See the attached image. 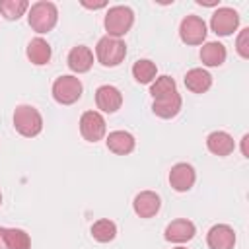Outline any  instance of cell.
I'll use <instances>...</instances> for the list:
<instances>
[{
	"mask_svg": "<svg viewBox=\"0 0 249 249\" xmlns=\"http://www.w3.org/2000/svg\"><path fill=\"white\" fill-rule=\"evenodd\" d=\"M27 21H29L33 31L49 33L56 25V21H58V8H56V4H53L49 0H39V2L31 4L29 10H27Z\"/></svg>",
	"mask_w": 249,
	"mask_h": 249,
	"instance_id": "obj_1",
	"label": "cell"
},
{
	"mask_svg": "<svg viewBox=\"0 0 249 249\" xmlns=\"http://www.w3.org/2000/svg\"><path fill=\"white\" fill-rule=\"evenodd\" d=\"M134 23V12L128 8V6H111L105 14V19H103V25H105V31L109 37H115V39H121L124 37L130 27Z\"/></svg>",
	"mask_w": 249,
	"mask_h": 249,
	"instance_id": "obj_2",
	"label": "cell"
},
{
	"mask_svg": "<svg viewBox=\"0 0 249 249\" xmlns=\"http://www.w3.org/2000/svg\"><path fill=\"white\" fill-rule=\"evenodd\" d=\"M14 128L21 136L33 138L43 130V117L33 105H18L14 111Z\"/></svg>",
	"mask_w": 249,
	"mask_h": 249,
	"instance_id": "obj_3",
	"label": "cell"
},
{
	"mask_svg": "<svg viewBox=\"0 0 249 249\" xmlns=\"http://www.w3.org/2000/svg\"><path fill=\"white\" fill-rule=\"evenodd\" d=\"M95 56H97L99 64H103L107 68L119 66L124 60V56H126V45L121 39L105 35L95 45Z\"/></svg>",
	"mask_w": 249,
	"mask_h": 249,
	"instance_id": "obj_4",
	"label": "cell"
},
{
	"mask_svg": "<svg viewBox=\"0 0 249 249\" xmlns=\"http://www.w3.org/2000/svg\"><path fill=\"white\" fill-rule=\"evenodd\" d=\"M82 91H84V86H82L80 78H76L72 74L58 76L53 82V97L60 105H72V103H76L82 97Z\"/></svg>",
	"mask_w": 249,
	"mask_h": 249,
	"instance_id": "obj_5",
	"label": "cell"
},
{
	"mask_svg": "<svg viewBox=\"0 0 249 249\" xmlns=\"http://www.w3.org/2000/svg\"><path fill=\"white\" fill-rule=\"evenodd\" d=\"M107 132V124L101 113L97 111H86L80 117V134L88 142H99Z\"/></svg>",
	"mask_w": 249,
	"mask_h": 249,
	"instance_id": "obj_6",
	"label": "cell"
},
{
	"mask_svg": "<svg viewBox=\"0 0 249 249\" xmlns=\"http://www.w3.org/2000/svg\"><path fill=\"white\" fill-rule=\"evenodd\" d=\"M239 27V14L233 8H218L210 18V29L220 35L228 37Z\"/></svg>",
	"mask_w": 249,
	"mask_h": 249,
	"instance_id": "obj_7",
	"label": "cell"
},
{
	"mask_svg": "<svg viewBox=\"0 0 249 249\" xmlns=\"http://www.w3.org/2000/svg\"><path fill=\"white\" fill-rule=\"evenodd\" d=\"M179 37L187 45H202L206 39V23L198 16H187L183 18L179 25Z\"/></svg>",
	"mask_w": 249,
	"mask_h": 249,
	"instance_id": "obj_8",
	"label": "cell"
},
{
	"mask_svg": "<svg viewBox=\"0 0 249 249\" xmlns=\"http://www.w3.org/2000/svg\"><path fill=\"white\" fill-rule=\"evenodd\" d=\"M196 181V173H195V167L191 163H185V161H179L171 167L169 171V185L173 191L177 193H187L193 189Z\"/></svg>",
	"mask_w": 249,
	"mask_h": 249,
	"instance_id": "obj_9",
	"label": "cell"
},
{
	"mask_svg": "<svg viewBox=\"0 0 249 249\" xmlns=\"http://www.w3.org/2000/svg\"><path fill=\"white\" fill-rule=\"evenodd\" d=\"M95 105L97 109H101L103 113H117L123 105V93L119 88L115 86H99L95 89Z\"/></svg>",
	"mask_w": 249,
	"mask_h": 249,
	"instance_id": "obj_10",
	"label": "cell"
},
{
	"mask_svg": "<svg viewBox=\"0 0 249 249\" xmlns=\"http://www.w3.org/2000/svg\"><path fill=\"white\" fill-rule=\"evenodd\" d=\"M161 208V198L154 191H142L132 200V210L140 218H154Z\"/></svg>",
	"mask_w": 249,
	"mask_h": 249,
	"instance_id": "obj_11",
	"label": "cell"
},
{
	"mask_svg": "<svg viewBox=\"0 0 249 249\" xmlns=\"http://www.w3.org/2000/svg\"><path fill=\"white\" fill-rule=\"evenodd\" d=\"M206 243L210 249H233L235 231L228 224H216L206 233Z\"/></svg>",
	"mask_w": 249,
	"mask_h": 249,
	"instance_id": "obj_12",
	"label": "cell"
},
{
	"mask_svg": "<svg viewBox=\"0 0 249 249\" xmlns=\"http://www.w3.org/2000/svg\"><path fill=\"white\" fill-rule=\"evenodd\" d=\"M195 233H196V228H195V224H193L191 220H187V218H177V220L169 222V224L165 226V231H163L165 239H167V241H173V243L191 241V239L195 237Z\"/></svg>",
	"mask_w": 249,
	"mask_h": 249,
	"instance_id": "obj_13",
	"label": "cell"
},
{
	"mask_svg": "<svg viewBox=\"0 0 249 249\" xmlns=\"http://www.w3.org/2000/svg\"><path fill=\"white\" fill-rule=\"evenodd\" d=\"M68 68L76 74H84L88 72L91 66H93V53L89 51V47L86 45H78V47H72L70 53H68Z\"/></svg>",
	"mask_w": 249,
	"mask_h": 249,
	"instance_id": "obj_14",
	"label": "cell"
},
{
	"mask_svg": "<svg viewBox=\"0 0 249 249\" xmlns=\"http://www.w3.org/2000/svg\"><path fill=\"white\" fill-rule=\"evenodd\" d=\"M206 148L214 156L226 158L235 150V142H233L231 134H228L226 130H214L206 136Z\"/></svg>",
	"mask_w": 249,
	"mask_h": 249,
	"instance_id": "obj_15",
	"label": "cell"
},
{
	"mask_svg": "<svg viewBox=\"0 0 249 249\" xmlns=\"http://www.w3.org/2000/svg\"><path fill=\"white\" fill-rule=\"evenodd\" d=\"M105 144H107L109 152H113V154H117V156H126V154H130V152L134 150L136 140H134V136H132L130 132H126V130H113V132L107 134Z\"/></svg>",
	"mask_w": 249,
	"mask_h": 249,
	"instance_id": "obj_16",
	"label": "cell"
},
{
	"mask_svg": "<svg viewBox=\"0 0 249 249\" xmlns=\"http://www.w3.org/2000/svg\"><path fill=\"white\" fill-rule=\"evenodd\" d=\"M181 105H183L181 95H179V93H171V95L154 99L152 111H154V115H158V117H161V119H173L175 115H179Z\"/></svg>",
	"mask_w": 249,
	"mask_h": 249,
	"instance_id": "obj_17",
	"label": "cell"
},
{
	"mask_svg": "<svg viewBox=\"0 0 249 249\" xmlns=\"http://www.w3.org/2000/svg\"><path fill=\"white\" fill-rule=\"evenodd\" d=\"M25 54H27V58H29L31 64H35V66H43V64H47V62L51 60V56H53V49H51V45H49L43 37H35V39L29 41Z\"/></svg>",
	"mask_w": 249,
	"mask_h": 249,
	"instance_id": "obj_18",
	"label": "cell"
},
{
	"mask_svg": "<svg viewBox=\"0 0 249 249\" xmlns=\"http://www.w3.org/2000/svg\"><path fill=\"white\" fill-rule=\"evenodd\" d=\"M228 53H226V47L218 41H208L200 47V60L204 66H210V68H216V66H222L224 60H226Z\"/></svg>",
	"mask_w": 249,
	"mask_h": 249,
	"instance_id": "obj_19",
	"label": "cell"
},
{
	"mask_svg": "<svg viewBox=\"0 0 249 249\" xmlns=\"http://www.w3.org/2000/svg\"><path fill=\"white\" fill-rule=\"evenodd\" d=\"M185 86L193 93H204L212 86V76L204 68H191L185 74Z\"/></svg>",
	"mask_w": 249,
	"mask_h": 249,
	"instance_id": "obj_20",
	"label": "cell"
},
{
	"mask_svg": "<svg viewBox=\"0 0 249 249\" xmlns=\"http://www.w3.org/2000/svg\"><path fill=\"white\" fill-rule=\"evenodd\" d=\"M117 235V226L109 218H99L97 222L91 224V237L99 243H109Z\"/></svg>",
	"mask_w": 249,
	"mask_h": 249,
	"instance_id": "obj_21",
	"label": "cell"
},
{
	"mask_svg": "<svg viewBox=\"0 0 249 249\" xmlns=\"http://www.w3.org/2000/svg\"><path fill=\"white\" fill-rule=\"evenodd\" d=\"M156 74H158L156 62H152L148 58H140L132 64V76L138 84H152L156 80Z\"/></svg>",
	"mask_w": 249,
	"mask_h": 249,
	"instance_id": "obj_22",
	"label": "cell"
},
{
	"mask_svg": "<svg viewBox=\"0 0 249 249\" xmlns=\"http://www.w3.org/2000/svg\"><path fill=\"white\" fill-rule=\"evenodd\" d=\"M4 241H6V249H31L29 233L19 228H6Z\"/></svg>",
	"mask_w": 249,
	"mask_h": 249,
	"instance_id": "obj_23",
	"label": "cell"
},
{
	"mask_svg": "<svg viewBox=\"0 0 249 249\" xmlns=\"http://www.w3.org/2000/svg\"><path fill=\"white\" fill-rule=\"evenodd\" d=\"M27 10H29L27 0H0V14L10 21L19 19Z\"/></svg>",
	"mask_w": 249,
	"mask_h": 249,
	"instance_id": "obj_24",
	"label": "cell"
},
{
	"mask_svg": "<svg viewBox=\"0 0 249 249\" xmlns=\"http://www.w3.org/2000/svg\"><path fill=\"white\" fill-rule=\"evenodd\" d=\"M171 93H177V84L171 76H158L150 86V95L154 99H160V97H165Z\"/></svg>",
	"mask_w": 249,
	"mask_h": 249,
	"instance_id": "obj_25",
	"label": "cell"
},
{
	"mask_svg": "<svg viewBox=\"0 0 249 249\" xmlns=\"http://www.w3.org/2000/svg\"><path fill=\"white\" fill-rule=\"evenodd\" d=\"M235 51L241 58H249V27L241 29L235 39Z\"/></svg>",
	"mask_w": 249,
	"mask_h": 249,
	"instance_id": "obj_26",
	"label": "cell"
},
{
	"mask_svg": "<svg viewBox=\"0 0 249 249\" xmlns=\"http://www.w3.org/2000/svg\"><path fill=\"white\" fill-rule=\"evenodd\" d=\"M82 6H84V8H89V10H97V8H105V6H107V2H97V4H91V2L82 0Z\"/></svg>",
	"mask_w": 249,
	"mask_h": 249,
	"instance_id": "obj_27",
	"label": "cell"
},
{
	"mask_svg": "<svg viewBox=\"0 0 249 249\" xmlns=\"http://www.w3.org/2000/svg\"><path fill=\"white\" fill-rule=\"evenodd\" d=\"M247 140H249V134H243V138H241V152H243L245 158H249V152H247Z\"/></svg>",
	"mask_w": 249,
	"mask_h": 249,
	"instance_id": "obj_28",
	"label": "cell"
},
{
	"mask_svg": "<svg viewBox=\"0 0 249 249\" xmlns=\"http://www.w3.org/2000/svg\"><path fill=\"white\" fill-rule=\"evenodd\" d=\"M4 231H6V228H0V249H6V241H4Z\"/></svg>",
	"mask_w": 249,
	"mask_h": 249,
	"instance_id": "obj_29",
	"label": "cell"
},
{
	"mask_svg": "<svg viewBox=\"0 0 249 249\" xmlns=\"http://www.w3.org/2000/svg\"><path fill=\"white\" fill-rule=\"evenodd\" d=\"M173 249H187V247H173Z\"/></svg>",
	"mask_w": 249,
	"mask_h": 249,
	"instance_id": "obj_30",
	"label": "cell"
},
{
	"mask_svg": "<svg viewBox=\"0 0 249 249\" xmlns=\"http://www.w3.org/2000/svg\"><path fill=\"white\" fill-rule=\"evenodd\" d=\"M0 204H2V193H0Z\"/></svg>",
	"mask_w": 249,
	"mask_h": 249,
	"instance_id": "obj_31",
	"label": "cell"
}]
</instances>
